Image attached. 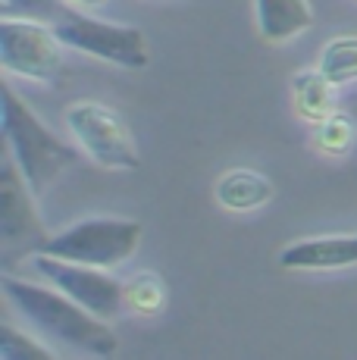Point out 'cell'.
<instances>
[{"label":"cell","instance_id":"obj_1","mask_svg":"<svg viewBox=\"0 0 357 360\" xmlns=\"http://www.w3.org/2000/svg\"><path fill=\"white\" fill-rule=\"evenodd\" d=\"M0 288H4L6 301L38 332H44L47 338H57V342L94 357H113L116 348H119V338L107 326L104 316L82 307L79 301H72L57 285L44 288V285H35V282L13 279V276L4 273L0 276Z\"/></svg>","mask_w":357,"mask_h":360},{"label":"cell","instance_id":"obj_11","mask_svg":"<svg viewBox=\"0 0 357 360\" xmlns=\"http://www.w3.org/2000/svg\"><path fill=\"white\" fill-rule=\"evenodd\" d=\"M273 198V185L254 169H232L216 182V200L232 213H248Z\"/></svg>","mask_w":357,"mask_h":360},{"label":"cell","instance_id":"obj_2","mask_svg":"<svg viewBox=\"0 0 357 360\" xmlns=\"http://www.w3.org/2000/svg\"><path fill=\"white\" fill-rule=\"evenodd\" d=\"M4 138L10 154L16 157L19 169H22L25 182L32 185V191L41 195L66 166L79 160L75 148L57 138L44 122L35 116V110L29 107L10 82H4Z\"/></svg>","mask_w":357,"mask_h":360},{"label":"cell","instance_id":"obj_15","mask_svg":"<svg viewBox=\"0 0 357 360\" xmlns=\"http://www.w3.org/2000/svg\"><path fill=\"white\" fill-rule=\"evenodd\" d=\"M0 360H57L51 348L25 338L10 323H0Z\"/></svg>","mask_w":357,"mask_h":360},{"label":"cell","instance_id":"obj_13","mask_svg":"<svg viewBox=\"0 0 357 360\" xmlns=\"http://www.w3.org/2000/svg\"><path fill=\"white\" fill-rule=\"evenodd\" d=\"M317 69L332 82V85L357 82V34H342V38L329 41L320 53Z\"/></svg>","mask_w":357,"mask_h":360},{"label":"cell","instance_id":"obj_16","mask_svg":"<svg viewBox=\"0 0 357 360\" xmlns=\"http://www.w3.org/2000/svg\"><path fill=\"white\" fill-rule=\"evenodd\" d=\"M70 13L63 0H4V16L16 19H38V22H60Z\"/></svg>","mask_w":357,"mask_h":360},{"label":"cell","instance_id":"obj_8","mask_svg":"<svg viewBox=\"0 0 357 360\" xmlns=\"http://www.w3.org/2000/svg\"><path fill=\"white\" fill-rule=\"evenodd\" d=\"M35 269L44 279H51V285H57L60 292H66L72 301H79L82 307H88L91 314L113 320L126 304V285L119 279L107 273L104 266H91V263H75V260H60L51 254H35Z\"/></svg>","mask_w":357,"mask_h":360},{"label":"cell","instance_id":"obj_17","mask_svg":"<svg viewBox=\"0 0 357 360\" xmlns=\"http://www.w3.org/2000/svg\"><path fill=\"white\" fill-rule=\"evenodd\" d=\"M351 141H354V126L345 116L332 113L317 126V148L323 154H345L351 148Z\"/></svg>","mask_w":357,"mask_h":360},{"label":"cell","instance_id":"obj_5","mask_svg":"<svg viewBox=\"0 0 357 360\" xmlns=\"http://www.w3.org/2000/svg\"><path fill=\"white\" fill-rule=\"evenodd\" d=\"M53 32L60 34L66 47L88 57L107 60L113 66H126V69H144L150 63V51H148V38L141 29L135 25H119V22H107V19H94V16H82V13L70 10L60 22H53Z\"/></svg>","mask_w":357,"mask_h":360},{"label":"cell","instance_id":"obj_10","mask_svg":"<svg viewBox=\"0 0 357 360\" xmlns=\"http://www.w3.org/2000/svg\"><path fill=\"white\" fill-rule=\"evenodd\" d=\"M254 10L260 38L270 44H283L313 25L311 0H254Z\"/></svg>","mask_w":357,"mask_h":360},{"label":"cell","instance_id":"obj_3","mask_svg":"<svg viewBox=\"0 0 357 360\" xmlns=\"http://www.w3.org/2000/svg\"><path fill=\"white\" fill-rule=\"evenodd\" d=\"M141 223L122 217H94L82 219L70 229L51 235L38 254H51L60 260L91 263V266H119L138 251L141 245Z\"/></svg>","mask_w":357,"mask_h":360},{"label":"cell","instance_id":"obj_14","mask_svg":"<svg viewBox=\"0 0 357 360\" xmlns=\"http://www.w3.org/2000/svg\"><path fill=\"white\" fill-rule=\"evenodd\" d=\"M126 304L135 314H144V316L160 314L163 304H167V288H163V282L157 276L141 273L132 282H126Z\"/></svg>","mask_w":357,"mask_h":360},{"label":"cell","instance_id":"obj_12","mask_svg":"<svg viewBox=\"0 0 357 360\" xmlns=\"http://www.w3.org/2000/svg\"><path fill=\"white\" fill-rule=\"evenodd\" d=\"M292 88H294V107H298L301 120L320 126L323 120H329L335 113V88L339 85H332L320 69L294 75Z\"/></svg>","mask_w":357,"mask_h":360},{"label":"cell","instance_id":"obj_6","mask_svg":"<svg viewBox=\"0 0 357 360\" xmlns=\"http://www.w3.org/2000/svg\"><path fill=\"white\" fill-rule=\"evenodd\" d=\"M63 41L53 25L38 19H0V63L6 72L35 82H53L63 69Z\"/></svg>","mask_w":357,"mask_h":360},{"label":"cell","instance_id":"obj_4","mask_svg":"<svg viewBox=\"0 0 357 360\" xmlns=\"http://www.w3.org/2000/svg\"><path fill=\"white\" fill-rule=\"evenodd\" d=\"M47 238L51 232L35 207V191L6 148L0 163V257L4 263H19L25 254L35 257Z\"/></svg>","mask_w":357,"mask_h":360},{"label":"cell","instance_id":"obj_7","mask_svg":"<svg viewBox=\"0 0 357 360\" xmlns=\"http://www.w3.org/2000/svg\"><path fill=\"white\" fill-rule=\"evenodd\" d=\"M66 126L75 135V141L82 144V150L104 169H138L141 166L132 131L104 103H70L66 107Z\"/></svg>","mask_w":357,"mask_h":360},{"label":"cell","instance_id":"obj_18","mask_svg":"<svg viewBox=\"0 0 357 360\" xmlns=\"http://www.w3.org/2000/svg\"><path fill=\"white\" fill-rule=\"evenodd\" d=\"M70 4H82V6H100L104 0H70Z\"/></svg>","mask_w":357,"mask_h":360},{"label":"cell","instance_id":"obj_9","mask_svg":"<svg viewBox=\"0 0 357 360\" xmlns=\"http://www.w3.org/2000/svg\"><path fill=\"white\" fill-rule=\"evenodd\" d=\"M357 263V235L304 238L279 251L283 269H345Z\"/></svg>","mask_w":357,"mask_h":360}]
</instances>
